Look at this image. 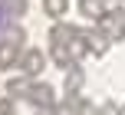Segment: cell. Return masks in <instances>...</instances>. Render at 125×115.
I'll return each instance as SVG.
<instances>
[{
  "mask_svg": "<svg viewBox=\"0 0 125 115\" xmlns=\"http://www.w3.org/2000/svg\"><path fill=\"white\" fill-rule=\"evenodd\" d=\"M95 26H99L112 43H122L125 39V3H109V10L95 20Z\"/></svg>",
  "mask_w": 125,
  "mask_h": 115,
  "instance_id": "1",
  "label": "cell"
},
{
  "mask_svg": "<svg viewBox=\"0 0 125 115\" xmlns=\"http://www.w3.org/2000/svg\"><path fill=\"white\" fill-rule=\"evenodd\" d=\"M26 102H30L33 109H56L59 99H56V89H53L50 82H40V79H33L30 92H26Z\"/></svg>",
  "mask_w": 125,
  "mask_h": 115,
  "instance_id": "2",
  "label": "cell"
},
{
  "mask_svg": "<svg viewBox=\"0 0 125 115\" xmlns=\"http://www.w3.org/2000/svg\"><path fill=\"white\" fill-rule=\"evenodd\" d=\"M17 69H20V72H26L30 79H36L40 72L46 69V53H43V49H36V46H23Z\"/></svg>",
  "mask_w": 125,
  "mask_h": 115,
  "instance_id": "3",
  "label": "cell"
},
{
  "mask_svg": "<svg viewBox=\"0 0 125 115\" xmlns=\"http://www.w3.org/2000/svg\"><path fill=\"white\" fill-rule=\"evenodd\" d=\"M76 30H79L76 23H66V20H53L50 33H46V43H50V46H69V39L76 36Z\"/></svg>",
  "mask_w": 125,
  "mask_h": 115,
  "instance_id": "4",
  "label": "cell"
},
{
  "mask_svg": "<svg viewBox=\"0 0 125 115\" xmlns=\"http://www.w3.org/2000/svg\"><path fill=\"white\" fill-rule=\"evenodd\" d=\"M82 82H86V72H82V63H73L66 69V79H62V96H79Z\"/></svg>",
  "mask_w": 125,
  "mask_h": 115,
  "instance_id": "5",
  "label": "cell"
},
{
  "mask_svg": "<svg viewBox=\"0 0 125 115\" xmlns=\"http://www.w3.org/2000/svg\"><path fill=\"white\" fill-rule=\"evenodd\" d=\"M30 86H33V79L26 76V72H17V76H10V79L3 82V92H7L10 99H26Z\"/></svg>",
  "mask_w": 125,
  "mask_h": 115,
  "instance_id": "6",
  "label": "cell"
},
{
  "mask_svg": "<svg viewBox=\"0 0 125 115\" xmlns=\"http://www.w3.org/2000/svg\"><path fill=\"white\" fill-rule=\"evenodd\" d=\"M20 53H23V46H20V43L0 36V69H13V66L20 63Z\"/></svg>",
  "mask_w": 125,
  "mask_h": 115,
  "instance_id": "7",
  "label": "cell"
},
{
  "mask_svg": "<svg viewBox=\"0 0 125 115\" xmlns=\"http://www.w3.org/2000/svg\"><path fill=\"white\" fill-rule=\"evenodd\" d=\"M86 43H89V56H105L109 46H112V39H109L99 26H92V30H86Z\"/></svg>",
  "mask_w": 125,
  "mask_h": 115,
  "instance_id": "8",
  "label": "cell"
},
{
  "mask_svg": "<svg viewBox=\"0 0 125 115\" xmlns=\"http://www.w3.org/2000/svg\"><path fill=\"white\" fill-rule=\"evenodd\" d=\"M76 10H79V17H86V20L95 23V20L109 10V0H76Z\"/></svg>",
  "mask_w": 125,
  "mask_h": 115,
  "instance_id": "9",
  "label": "cell"
},
{
  "mask_svg": "<svg viewBox=\"0 0 125 115\" xmlns=\"http://www.w3.org/2000/svg\"><path fill=\"white\" fill-rule=\"evenodd\" d=\"M50 59L56 63V69H62V72H66L69 66L76 63V59H73V53H69V46H50Z\"/></svg>",
  "mask_w": 125,
  "mask_h": 115,
  "instance_id": "10",
  "label": "cell"
},
{
  "mask_svg": "<svg viewBox=\"0 0 125 115\" xmlns=\"http://www.w3.org/2000/svg\"><path fill=\"white\" fill-rule=\"evenodd\" d=\"M43 13L50 20H62L69 13V0H43Z\"/></svg>",
  "mask_w": 125,
  "mask_h": 115,
  "instance_id": "11",
  "label": "cell"
},
{
  "mask_svg": "<svg viewBox=\"0 0 125 115\" xmlns=\"http://www.w3.org/2000/svg\"><path fill=\"white\" fill-rule=\"evenodd\" d=\"M0 7L7 10V17L20 20V17H26V10H30V0H0Z\"/></svg>",
  "mask_w": 125,
  "mask_h": 115,
  "instance_id": "12",
  "label": "cell"
},
{
  "mask_svg": "<svg viewBox=\"0 0 125 115\" xmlns=\"http://www.w3.org/2000/svg\"><path fill=\"white\" fill-rule=\"evenodd\" d=\"M0 36H3V39H13V43H20V46H26V30L20 23H7Z\"/></svg>",
  "mask_w": 125,
  "mask_h": 115,
  "instance_id": "13",
  "label": "cell"
},
{
  "mask_svg": "<svg viewBox=\"0 0 125 115\" xmlns=\"http://www.w3.org/2000/svg\"><path fill=\"white\" fill-rule=\"evenodd\" d=\"M102 112L105 115H125V105H115L112 99H105V102H102Z\"/></svg>",
  "mask_w": 125,
  "mask_h": 115,
  "instance_id": "14",
  "label": "cell"
},
{
  "mask_svg": "<svg viewBox=\"0 0 125 115\" xmlns=\"http://www.w3.org/2000/svg\"><path fill=\"white\" fill-rule=\"evenodd\" d=\"M13 112H17V99H10V96L0 99V115H13Z\"/></svg>",
  "mask_w": 125,
  "mask_h": 115,
  "instance_id": "15",
  "label": "cell"
},
{
  "mask_svg": "<svg viewBox=\"0 0 125 115\" xmlns=\"http://www.w3.org/2000/svg\"><path fill=\"white\" fill-rule=\"evenodd\" d=\"M3 26H7V10L0 7V33H3Z\"/></svg>",
  "mask_w": 125,
  "mask_h": 115,
  "instance_id": "16",
  "label": "cell"
},
{
  "mask_svg": "<svg viewBox=\"0 0 125 115\" xmlns=\"http://www.w3.org/2000/svg\"><path fill=\"white\" fill-rule=\"evenodd\" d=\"M36 115H56V109H36Z\"/></svg>",
  "mask_w": 125,
  "mask_h": 115,
  "instance_id": "17",
  "label": "cell"
},
{
  "mask_svg": "<svg viewBox=\"0 0 125 115\" xmlns=\"http://www.w3.org/2000/svg\"><path fill=\"white\" fill-rule=\"evenodd\" d=\"M56 115H73V112H59V109H56Z\"/></svg>",
  "mask_w": 125,
  "mask_h": 115,
  "instance_id": "18",
  "label": "cell"
},
{
  "mask_svg": "<svg viewBox=\"0 0 125 115\" xmlns=\"http://www.w3.org/2000/svg\"><path fill=\"white\" fill-rule=\"evenodd\" d=\"M115 3H125V0H115Z\"/></svg>",
  "mask_w": 125,
  "mask_h": 115,
  "instance_id": "19",
  "label": "cell"
},
{
  "mask_svg": "<svg viewBox=\"0 0 125 115\" xmlns=\"http://www.w3.org/2000/svg\"><path fill=\"white\" fill-rule=\"evenodd\" d=\"M109 3H115V0H109Z\"/></svg>",
  "mask_w": 125,
  "mask_h": 115,
  "instance_id": "20",
  "label": "cell"
}]
</instances>
